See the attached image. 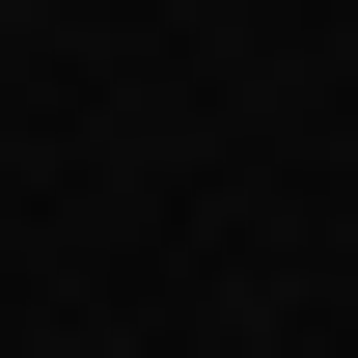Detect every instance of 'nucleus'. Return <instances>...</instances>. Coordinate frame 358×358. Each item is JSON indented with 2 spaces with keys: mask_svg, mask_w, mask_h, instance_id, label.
I'll use <instances>...</instances> for the list:
<instances>
[{
  "mask_svg": "<svg viewBox=\"0 0 358 358\" xmlns=\"http://www.w3.org/2000/svg\"><path fill=\"white\" fill-rule=\"evenodd\" d=\"M0 28H28V0H0Z\"/></svg>",
  "mask_w": 358,
  "mask_h": 358,
  "instance_id": "f257e3e1",
  "label": "nucleus"
}]
</instances>
